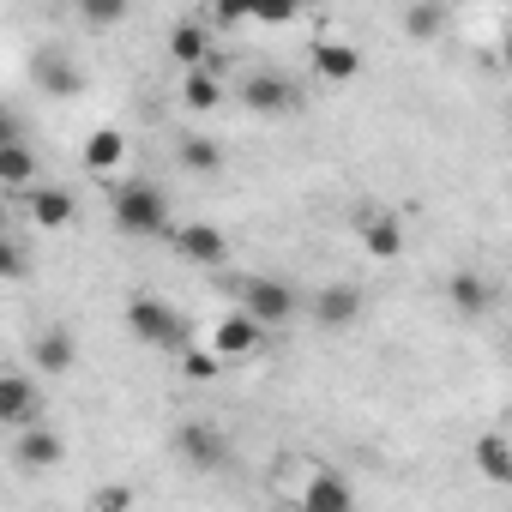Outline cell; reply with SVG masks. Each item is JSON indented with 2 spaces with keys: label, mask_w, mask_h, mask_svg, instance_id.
I'll return each instance as SVG.
<instances>
[{
  "label": "cell",
  "mask_w": 512,
  "mask_h": 512,
  "mask_svg": "<svg viewBox=\"0 0 512 512\" xmlns=\"http://www.w3.org/2000/svg\"><path fill=\"white\" fill-rule=\"evenodd\" d=\"M79 157H85V169H91V175H109V169H121V163H127V133H121V127H97V133L85 139V151H79Z\"/></svg>",
  "instance_id": "13"
},
{
  "label": "cell",
  "mask_w": 512,
  "mask_h": 512,
  "mask_svg": "<svg viewBox=\"0 0 512 512\" xmlns=\"http://www.w3.org/2000/svg\"><path fill=\"white\" fill-rule=\"evenodd\" d=\"M175 446H181V458H187L193 470H223V464H229V440H223L211 422H187V428L175 434Z\"/></svg>",
  "instance_id": "8"
},
{
  "label": "cell",
  "mask_w": 512,
  "mask_h": 512,
  "mask_svg": "<svg viewBox=\"0 0 512 512\" xmlns=\"http://www.w3.org/2000/svg\"><path fill=\"white\" fill-rule=\"evenodd\" d=\"M25 211H31L37 229H67L79 205H73V193H61V187H37V181H31V187H25Z\"/></svg>",
  "instance_id": "12"
},
{
  "label": "cell",
  "mask_w": 512,
  "mask_h": 512,
  "mask_svg": "<svg viewBox=\"0 0 512 512\" xmlns=\"http://www.w3.org/2000/svg\"><path fill=\"white\" fill-rule=\"evenodd\" d=\"M362 308H368V296H362L356 284H326V290L314 296V320H320L326 332L356 326V320H362Z\"/></svg>",
  "instance_id": "7"
},
{
  "label": "cell",
  "mask_w": 512,
  "mask_h": 512,
  "mask_svg": "<svg viewBox=\"0 0 512 512\" xmlns=\"http://www.w3.org/2000/svg\"><path fill=\"white\" fill-rule=\"evenodd\" d=\"M7 139H19V115H13V109H0V145H7Z\"/></svg>",
  "instance_id": "30"
},
{
  "label": "cell",
  "mask_w": 512,
  "mask_h": 512,
  "mask_svg": "<svg viewBox=\"0 0 512 512\" xmlns=\"http://www.w3.org/2000/svg\"><path fill=\"white\" fill-rule=\"evenodd\" d=\"M362 247L374 253V260H398V253H404V229L392 217H362Z\"/></svg>",
  "instance_id": "20"
},
{
  "label": "cell",
  "mask_w": 512,
  "mask_h": 512,
  "mask_svg": "<svg viewBox=\"0 0 512 512\" xmlns=\"http://www.w3.org/2000/svg\"><path fill=\"white\" fill-rule=\"evenodd\" d=\"M302 506H308V512H350V506H356V494H350V482H344V476L320 470V476L302 488Z\"/></svg>",
  "instance_id": "16"
},
{
  "label": "cell",
  "mask_w": 512,
  "mask_h": 512,
  "mask_svg": "<svg viewBox=\"0 0 512 512\" xmlns=\"http://www.w3.org/2000/svg\"><path fill=\"white\" fill-rule=\"evenodd\" d=\"M0 235H7V205H0Z\"/></svg>",
  "instance_id": "31"
},
{
  "label": "cell",
  "mask_w": 512,
  "mask_h": 512,
  "mask_svg": "<svg viewBox=\"0 0 512 512\" xmlns=\"http://www.w3.org/2000/svg\"><path fill=\"white\" fill-rule=\"evenodd\" d=\"M163 235L175 241V253H181V260H193V266H223L229 260V241H223L217 223H169Z\"/></svg>",
  "instance_id": "3"
},
{
  "label": "cell",
  "mask_w": 512,
  "mask_h": 512,
  "mask_svg": "<svg viewBox=\"0 0 512 512\" xmlns=\"http://www.w3.org/2000/svg\"><path fill=\"white\" fill-rule=\"evenodd\" d=\"M302 7H308V0H217V19L223 25H241V19H253V25H290Z\"/></svg>",
  "instance_id": "9"
},
{
  "label": "cell",
  "mask_w": 512,
  "mask_h": 512,
  "mask_svg": "<svg viewBox=\"0 0 512 512\" xmlns=\"http://www.w3.org/2000/svg\"><path fill=\"white\" fill-rule=\"evenodd\" d=\"M314 73L332 79V85H350V79L362 73V55H356L350 43H314Z\"/></svg>",
  "instance_id": "18"
},
{
  "label": "cell",
  "mask_w": 512,
  "mask_h": 512,
  "mask_svg": "<svg viewBox=\"0 0 512 512\" xmlns=\"http://www.w3.org/2000/svg\"><path fill=\"white\" fill-rule=\"evenodd\" d=\"M31 272V260H25V247L19 241H7V235H0V284H19Z\"/></svg>",
  "instance_id": "27"
},
{
  "label": "cell",
  "mask_w": 512,
  "mask_h": 512,
  "mask_svg": "<svg viewBox=\"0 0 512 512\" xmlns=\"http://www.w3.org/2000/svg\"><path fill=\"white\" fill-rule=\"evenodd\" d=\"M43 416V392L31 374H0V428H25Z\"/></svg>",
  "instance_id": "5"
},
{
  "label": "cell",
  "mask_w": 512,
  "mask_h": 512,
  "mask_svg": "<svg viewBox=\"0 0 512 512\" xmlns=\"http://www.w3.org/2000/svg\"><path fill=\"white\" fill-rule=\"evenodd\" d=\"M67 458V446H61V434H49V428H37V422H25V434H19V464L25 470H55Z\"/></svg>",
  "instance_id": "15"
},
{
  "label": "cell",
  "mask_w": 512,
  "mask_h": 512,
  "mask_svg": "<svg viewBox=\"0 0 512 512\" xmlns=\"http://www.w3.org/2000/svg\"><path fill=\"white\" fill-rule=\"evenodd\" d=\"M446 296H452V308H458L464 320H482V314H488V284H482V272H452V278H446Z\"/></svg>",
  "instance_id": "19"
},
{
  "label": "cell",
  "mask_w": 512,
  "mask_h": 512,
  "mask_svg": "<svg viewBox=\"0 0 512 512\" xmlns=\"http://www.w3.org/2000/svg\"><path fill=\"white\" fill-rule=\"evenodd\" d=\"M217 368H223V356H217V350H187V356H181V374H187V380H199V386H205V380H217Z\"/></svg>",
  "instance_id": "28"
},
{
  "label": "cell",
  "mask_w": 512,
  "mask_h": 512,
  "mask_svg": "<svg viewBox=\"0 0 512 512\" xmlns=\"http://www.w3.org/2000/svg\"><path fill=\"white\" fill-rule=\"evenodd\" d=\"M476 464H482L488 482H506V476H512V446H506V434H482V440H476Z\"/></svg>",
  "instance_id": "23"
},
{
  "label": "cell",
  "mask_w": 512,
  "mask_h": 512,
  "mask_svg": "<svg viewBox=\"0 0 512 512\" xmlns=\"http://www.w3.org/2000/svg\"><path fill=\"white\" fill-rule=\"evenodd\" d=\"M127 326H133L145 344H163V350H175V344H181V314H175L169 302H151V296L127 302Z\"/></svg>",
  "instance_id": "4"
},
{
  "label": "cell",
  "mask_w": 512,
  "mask_h": 512,
  "mask_svg": "<svg viewBox=\"0 0 512 512\" xmlns=\"http://www.w3.org/2000/svg\"><path fill=\"white\" fill-rule=\"evenodd\" d=\"M43 175V163H37V151L25 145V139H7L0 145V187H31Z\"/></svg>",
  "instance_id": "17"
},
{
  "label": "cell",
  "mask_w": 512,
  "mask_h": 512,
  "mask_svg": "<svg viewBox=\"0 0 512 512\" xmlns=\"http://www.w3.org/2000/svg\"><path fill=\"white\" fill-rule=\"evenodd\" d=\"M260 338H266V326L253 320V314H223L217 326H211V350L229 362V356H253L260 350Z\"/></svg>",
  "instance_id": "10"
},
{
  "label": "cell",
  "mask_w": 512,
  "mask_h": 512,
  "mask_svg": "<svg viewBox=\"0 0 512 512\" xmlns=\"http://www.w3.org/2000/svg\"><path fill=\"white\" fill-rule=\"evenodd\" d=\"M181 97H187V109H193V115H211V109L223 103V85H217L211 73H199V67H193V73H187V85H181Z\"/></svg>",
  "instance_id": "24"
},
{
  "label": "cell",
  "mask_w": 512,
  "mask_h": 512,
  "mask_svg": "<svg viewBox=\"0 0 512 512\" xmlns=\"http://www.w3.org/2000/svg\"><path fill=\"white\" fill-rule=\"evenodd\" d=\"M241 103H247L253 115H290V109H296V85L278 79V73H253V79L241 85Z\"/></svg>",
  "instance_id": "11"
},
{
  "label": "cell",
  "mask_w": 512,
  "mask_h": 512,
  "mask_svg": "<svg viewBox=\"0 0 512 512\" xmlns=\"http://www.w3.org/2000/svg\"><path fill=\"white\" fill-rule=\"evenodd\" d=\"M31 368H43V374H73V368H79L73 332H43V338L31 344Z\"/></svg>",
  "instance_id": "14"
},
{
  "label": "cell",
  "mask_w": 512,
  "mask_h": 512,
  "mask_svg": "<svg viewBox=\"0 0 512 512\" xmlns=\"http://www.w3.org/2000/svg\"><path fill=\"white\" fill-rule=\"evenodd\" d=\"M181 169H193V175H223V145H211L205 133H187V139H181Z\"/></svg>",
  "instance_id": "21"
},
{
  "label": "cell",
  "mask_w": 512,
  "mask_h": 512,
  "mask_svg": "<svg viewBox=\"0 0 512 512\" xmlns=\"http://www.w3.org/2000/svg\"><path fill=\"white\" fill-rule=\"evenodd\" d=\"M241 314H253L260 326H284V320H296V290L284 278H247L241 284Z\"/></svg>",
  "instance_id": "2"
},
{
  "label": "cell",
  "mask_w": 512,
  "mask_h": 512,
  "mask_svg": "<svg viewBox=\"0 0 512 512\" xmlns=\"http://www.w3.org/2000/svg\"><path fill=\"white\" fill-rule=\"evenodd\" d=\"M31 79H37L49 97H79V91H85V67H79L73 55H61V49H43V55L31 61Z\"/></svg>",
  "instance_id": "6"
},
{
  "label": "cell",
  "mask_w": 512,
  "mask_h": 512,
  "mask_svg": "<svg viewBox=\"0 0 512 512\" xmlns=\"http://www.w3.org/2000/svg\"><path fill=\"white\" fill-rule=\"evenodd\" d=\"M115 229H121V235H163V229H169V199H163V187H151V181L115 187Z\"/></svg>",
  "instance_id": "1"
},
{
  "label": "cell",
  "mask_w": 512,
  "mask_h": 512,
  "mask_svg": "<svg viewBox=\"0 0 512 512\" xmlns=\"http://www.w3.org/2000/svg\"><path fill=\"white\" fill-rule=\"evenodd\" d=\"M440 25H446V13L434 7V0H416V7L404 13V31H410L416 43H434V37H440Z\"/></svg>",
  "instance_id": "25"
},
{
  "label": "cell",
  "mask_w": 512,
  "mask_h": 512,
  "mask_svg": "<svg viewBox=\"0 0 512 512\" xmlns=\"http://www.w3.org/2000/svg\"><path fill=\"white\" fill-rule=\"evenodd\" d=\"M205 49H211L205 25H193V19H187V25H175V31H169V55H175L181 67H199V61H205Z\"/></svg>",
  "instance_id": "22"
},
{
  "label": "cell",
  "mask_w": 512,
  "mask_h": 512,
  "mask_svg": "<svg viewBox=\"0 0 512 512\" xmlns=\"http://www.w3.org/2000/svg\"><path fill=\"white\" fill-rule=\"evenodd\" d=\"M133 13V0H79V19L91 25V31H109V25H121Z\"/></svg>",
  "instance_id": "26"
},
{
  "label": "cell",
  "mask_w": 512,
  "mask_h": 512,
  "mask_svg": "<svg viewBox=\"0 0 512 512\" xmlns=\"http://www.w3.org/2000/svg\"><path fill=\"white\" fill-rule=\"evenodd\" d=\"M91 506H97V512H127V506H133V488H97Z\"/></svg>",
  "instance_id": "29"
}]
</instances>
